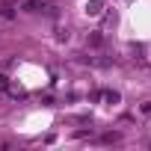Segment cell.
Masks as SVG:
<instances>
[{"label": "cell", "mask_w": 151, "mask_h": 151, "mask_svg": "<svg viewBox=\"0 0 151 151\" xmlns=\"http://www.w3.org/2000/svg\"><path fill=\"white\" fill-rule=\"evenodd\" d=\"M104 12V0H86V15L89 18H98Z\"/></svg>", "instance_id": "cell-1"}, {"label": "cell", "mask_w": 151, "mask_h": 151, "mask_svg": "<svg viewBox=\"0 0 151 151\" xmlns=\"http://www.w3.org/2000/svg\"><path fill=\"white\" fill-rule=\"evenodd\" d=\"M86 45H89V47H101V45H104V33H89Z\"/></svg>", "instance_id": "cell-2"}, {"label": "cell", "mask_w": 151, "mask_h": 151, "mask_svg": "<svg viewBox=\"0 0 151 151\" xmlns=\"http://www.w3.org/2000/svg\"><path fill=\"white\" fill-rule=\"evenodd\" d=\"M39 0H27V3H24V12H39Z\"/></svg>", "instance_id": "cell-3"}, {"label": "cell", "mask_w": 151, "mask_h": 151, "mask_svg": "<svg viewBox=\"0 0 151 151\" xmlns=\"http://www.w3.org/2000/svg\"><path fill=\"white\" fill-rule=\"evenodd\" d=\"M56 42H68V30H65V27L56 30Z\"/></svg>", "instance_id": "cell-4"}, {"label": "cell", "mask_w": 151, "mask_h": 151, "mask_svg": "<svg viewBox=\"0 0 151 151\" xmlns=\"http://www.w3.org/2000/svg\"><path fill=\"white\" fill-rule=\"evenodd\" d=\"M104 98H107V104H119V98H122V95H119V92H107Z\"/></svg>", "instance_id": "cell-5"}, {"label": "cell", "mask_w": 151, "mask_h": 151, "mask_svg": "<svg viewBox=\"0 0 151 151\" xmlns=\"http://www.w3.org/2000/svg\"><path fill=\"white\" fill-rule=\"evenodd\" d=\"M104 142H119V133H104Z\"/></svg>", "instance_id": "cell-6"}, {"label": "cell", "mask_w": 151, "mask_h": 151, "mask_svg": "<svg viewBox=\"0 0 151 151\" xmlns=\"http://www.w3.org/2000/svg\"><path fill=\"white\" fill-rule=\"evenodd\" d=\"M0 89H9V77H3V74H0Z\"/></svg>", "instance_id": "cell-7"}, {"label": "cell", "mask_w": 151, "mask_h": 151, "mask_svg": "<svg viewBox=\"0 0 151 151\" xmlns=\"http://www.w3.org/2000/svg\"><path fill=\"white\" fill-rule=\"evenodd\" d=\"M142 113H145V116H151V101H145V104H142Z\"/></svg>", "instance_id": "cell-8"}]
</instances>
